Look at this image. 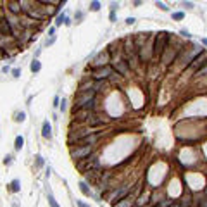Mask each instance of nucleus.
<instances>
[{
  "label": "nucleus",
  "mask_w": 207,
  "mask_h": 207,
  "mask_svg": "<svg viewBox=\"0 0 207 207\" xmlns=\"http://www.w3.org/2000/svg\"><path fill=\"white\" fill-rule=\"evenodd\" d=\"M169 41V33L168 31H161L155 38V45H154V55H162L164 50H166V45Z\"/></svg>",
  "instance_id": "f257e3e1"
},
{
  "label": "nucleus",
  "mask_w": 207,
  "mask_h": 207,
  "mask_svg": "<svg viewBox=\"0 0 207 207\" xmlns=\"http://www.w3.org/2000/svg\"><path fill=\"white\" fill-rule=\"evenodd\" d=\"M92 152V147H78L76 150H71V157L73 159H85L88 157Z\"/></svg>",
  "instance_id": "f03ea898"
},
{
  "label": "nucleus",
  "mask_w": 207,
  "mask_h": 207,
  "mask_svg": "<svg viewBox=\"0 0 207 207\" xmlns=\"http://www.w3.org/2000/svg\"><path fill=\"white\" fill-rule=\"evenodd\" d=\"M111 74H112V69H111L109 66H104V67H98V69L93 71V78H95V79H105V78H109Z\"/></svg>",
  "instance_id": "7ed1b4c3"
},
{
  "label": "nucleus",
  "mask_w": 207,
  "mask_h": 207,
  "mask_svg": "<svg viewBox=\"0 0 207 207\" xmlns=\"http://www.w3.org/2000/svg\"><path fill=\"white\" fill-rule=\"evenodd\" d=\"M109 57H111V54H109V52H100V54L95 57V60H93L92 64H93L95 67H104V66L109 62Z\"/></svg>",
  "instance_id": "20e7f679"
},
{
  "label": "nucleus",
  "mask_w": 207,
  "mask_h": 207,
  "mask_svg": "<svg viewBox=\"0 0 207 207\" xmlns=\"http://www.w3.org/2000/svg\"><path fill=\"white\" fill-rule=\"evenodd\" d=\"M206 60H207V54H202L200 57H195V59H193V62L190 64V69H192V71H195L199 66L202 67V66L206 64Z\"/></svg>",
  "instance_id": "39448f33"
},
{
  "label": "nucleus",
  "mask_w": 207,
  "mask_h": 207,
  "mask_svg": "<svg viewBox=\"0 0 207 207\" xmlns=\"http://www.w3.org/2000/svg\"><path fill=\"white\" fill-rule=\"evenodd\" d=\"M5 5H7L9 12H10V14H14V16H17V14L21 12V3H19V2H7Z\"/></svg>",
  "instance_id": "423d86ee"
},
{
  "label": "nucleus",
  "mask_w": 207,
  "mask_h": 207,
  "mask_svg": "<svg viewBox=\"0 0 207 207\" xmlns=\"http://www.w3.org/2000/svg\"><path fill=\"white\" fill-rule=\"evenodd\" d=\"M128 192H130V187H123L119 192H116V193H114V197H112V202H116V200L119 202L123 197H126V195H128Z\"/></svg>",
  "instance_id": "0eeeda50"
},
{
  "label": "nucleus",
  "mask_w": 207,
  "mask_h": 207,
  "mask_svg": "<svg viewBox=\"0 0 207 207\" xmlns=\"http://www.w3.org/2000/svg\"><path fill=\"white\" fill-rule=\"evenodd\" d=\"M41 136H43V138H50V136H52V126H50V123H48V121H45V123H43V128H41Z\"/></svg>",
  "instance_id": "6e6552de"
},
{
  "label": "nucleus",
  "mask_w": 207,
  "mask_h": 207,
  "mask_svg": "<svg viewBox=\"0 0 207 207\" xmlns=\"http://www.w3.org/2000/svg\"><path fill=\"white\" fill-rule=\"evenodd\" d=\"M22 147H24V136L17 135V136H16V142H14V149H16V150H21Z\"/></svg>",
  "instance_id": "1a4fd4ad"
},
{
  "label": "nucleus",
  "mask_w": 207,
  "mask_h": 207,
  "mask_svg": "<svg viewBox=\"0 0 207 207\" xmlns=\"http://www.w3.org/2000/svg\"><path fill=\"white\" fill-rule=\"evenodd\" d=\"M29 69H31V73H38V71L41 69V64H40V60H38V59H35V60L31 62Z\"/></svg>",
  "instance_id": "9d476101"
},
{
  "label": "nucleus",
  "mask_w": 207,
  "mask_h": 207,
  "mask_svg": "<svg viewBox=\"0 0 207 207\" xmlns=\"http://www.w3.org/2000/svg\"><path fill=\"white\" fill-rule=\"evenodd\" d=\"M9 187H10V192H14V193H17V192L21 190V187H19V180H12Z\"/></svg>",
  "instance_id": "9b49d317"
},
{
  "label": "nucleus",
  "mask_w": 207,
  "mask_h": 207,
  "mask_svg": "<svg viewBox=\"0 0 207 207\" xmlns=\"http://www.w3.org/2000/svg\"><path fill=\"white\" fill-rule=\"evenodd\" d=\"M79 188H81V192H83L85 195H92V192H90V188H88V185H86L85 181H81V183H79Z\"/></svg>",
  "instance_id": "f8f14e48"
},
{
  "label": "nucleus",
  "mask_w": 207,
  "mask_h": 207,
  "mask_svg": "<svg viewBox=\"0 0 207 207\" xmlns=\"http://www.w3.org/2000/svg\"><path fill=\"white\" fill-rule=\"evenodd\" d=\"M66 19H67V17H66V14H59V16H57V19H55V26H60L62 22H66Z\"/></svg>",
  "instance_id": "ddd939ff"
},
{
  "label": "nucleus",
  "mask_w": 207,
  "mask_h": 207,
  "mask_svg": "<svg viewBox=\"0 0 207 207\" xmlns=\"http://www.w3.org/2000/svg\"><path fill=\"white\" fill-rule=\"evenodd\" d=\"M204 74H207V64H204V67L195 71V76H204Z\"/></svg>",
  "instance_id": "4468645a"
},
{
  "label": "nucleus",
  "mask_w": 207,
  "mask_h": 207,
  "mask_svg": "<svg viewBox=\"0 0 207 207\" xmlns=\"http://www.w3.org/2000/svg\"><path fill=\"white\" fill-rule=\"evenodd\" d=\"M24 119H26V114H24V112H17V114H16V121H17V123H22Z\"/></svg>",
  "instance_id": "2eb2a0df"
},
{
  "label": "nucleus",
  "mask_w": 207,
  "mask_h": 207,
  "mask_svg": "<svg viewBox=\"0 0 207 207\" xmlns=\"http://www.w3.org/2000/svg\"><path fill=\"white\" fill-rule=\"evenodd\" d=\"M48 204H50L52 207H59V204L55 202V199H54V195H52V193H48Z\"/></svg>",
  "instance_id": "dca6fc26"
},
{
  "label": "nucleus",
  "mask_w": 207,
  "mask_h": 207,
  "mask_svg": "<svg viewBox=\"0 0 207 207\" xmlns=\"http://www.w3.org/2000/svg\"><path fill=\"white\" fill-rule=\"evenodd\" d=\"M90 9H92V10H98V9H100V3H98V2H92V3H90Z\"/></svg>",
  "instance_id": "f3484780"
},
{
  "label": "nucleus",
  "mask_w": 207,
  "mask_h": 207,
  "mask_svg": "<svg viewBox=\"0 0 207 207\" xmlns=\"http://www.w3.org/2000/svg\"><path fill=\"white\" fill-rule=\"evenodd\" d=\"M10 162H12V155H5V159H3V164H5V166H9Z\"/></svg>",
  "instance_id": "a211bd4d"
},
{
  "label": "nucleus",
  "mask_w": 207,
  "mask_h": 207,
  "mask_svg": "<svg viewBox=\"0 0 207 207\" xmlns=\"http://www.w3.org/2000/svg\"><path fill=\"white\" fill-rule=\"evenodd\" d=\"M173 17L180 21V19H183V12H174V14H173Z\"/></svg>",
  "instance_id": "6ab92c4d"
},
{
  "label": "nucleus",
  "mask_w": 207,
  "mask_h": 207,
  "mask_svg": "<svg viewBox=\"0 0 207 207\" xmlns=\"http://www.w3.org/2000/svg\"><path fill=\"white\" fill-rule=\"evenodd\" d=\"M10 73H12V76H14V78H19V74H21V69H12Z\"/></svg>",
  "instance_id": "aec40b11"
},
{
  "label": "nucleus",
  "mask_w": 207,
  "mask_h": 207,
  "mask_svg": "<svg viewBox=\"0 0 207 207\" xmlns=\"http://www.w3.org/2000/svg\"><path fill=\"white\" fill-rule=\"evenodd\" d=\"M130 204H131V200H130V199H126V202H124V204H119L117 207H128Z\"/></svg>",
  "instance_id": "412c9836"
},
{
  "label": "nucleus",
  "mask_w": 207,
  "mask_h": 207,
  "mask_svg": "<svg viewBox=\"0 0 207 207\" xmlns=\"http://www.w3.org/2000/svg\"><path fill=\"white\" fill-rule=\"evenodd\" d=\"M36 164H38V166H41V164H43V159H41V157H40V155H38V157H36Z\"/></svg>",
  "instance_id": "4be33fe9"
},
{
  "label": "nucleus",
  "mask_w": 207,
  "mask_h": 207,
  "mask_svg": "<svg viewBox=\"0 0 207 207\" xmlns=\"http://www.w3.org/2000/svg\"><path fill=\"white\" fill-rule=\"evenodd\" d=\"M157 5H159V7H161V9H162V10H168V7H166V5H164V3H161V2H157Z\"/></svg>",
  "instance_id": "5701e85b"
},
{
  "label": "nucleus",
  "mask_w": 207,
  "mask_h": 207,
  "mask_svg": "<svg viewBox=\"0 0 207 207\" xmlns=\"http://www.w3.org/2000/svg\"><path fill=\"white\" fill-rule=\"evenodd\" d=\"M9 71H10V67H9V66H3V67H2V73H9Z\"/></svg>",
  "instance_id": "b1692460"
},
{
  "label": "nucleus",
  "mask_w": 207,
  "mask_h": 207,
  "mask_svg": "<svg viewBox=\"0 0 207 207\" xmlns=\"http://www.w3.org/2000/svg\"><path fill=\"white\" fill-rule=\"evenodd\" d=\"M76 204H78V206H79V207H90V206H86V204H85V202H81V200H78V202H76Z\"/></svg>",
  "instance_id": "393cba45"
},
{
  "label": "nucleus",
  "mask_w": 207,
  "mask_h": 207,
  "mask_svg": "<svg viewBox=\"0 0 207 207\" xmlns=\"http://www.w3.org/2000/svg\"><path fill=\"white\" fill-rule=\"evenodd\" d=\"M181 35H183V36H187V38H190V33H188V31H185V29L181 31Z\"/></svg>",
  "instance_id": "a878e982"
},
{
  "label": "nucleus",
  "mask_w": 207,
  "mask_h": 207,
  "mask_svg": "<svg viewBox=\"0 0 207 207\" xmlns=\"http://www.w3.org/2000/svg\"><path fill=\"white\" fill-rule=\"evenodd\" d=\"M126 22H128V24H133V22H135V19H133V17H130V19H126Z\"/></svg>",
  "instance_id": "bb28decb"
},
{
  "label": "nucleus",
  "mask_w": 207,
  "mask_h": 207,
  "mask_svg": "<svg viewBox=\"0 0 207 207\" xmlns=\"http://www.w3.org/2000/svg\"><path fill=\"white\" fill-rule=\"evenodd\" d=\"M60 109H62V111H66V100H62V104H60Z\"/></svg>",
  "instance_id": "cd10ccee"
},
{
  "label": "nucleus",
  "mask_w": 207,
  "mask_h": 207,
  "mask_svg": "<svg viewBox=\"0 0 207 207\" xmlns=\"http://www.w3.org/2000/svg\"><path fill=\"white\" fill-rule=\"evenodd\" d=\"M2 19H3V12H2V7H0V22H2Z\"/></svg>",
  "instance_id": "c85d7f7f"
},
{
  "label": "nucleus",
  "mask_w": 207,
  "mask_h": 207,
  "mask_svg": "<svg viewBox=\"0 0 207 207\" xmlns=\"http://www.w3.org/2000/svg\"><path fill=\"white\" fill-rule=\"evenodd\" d=\"M173 207H180V206H173Z\"/></svg>",
  "instance_id": "c756f323"
}]
</instances>
